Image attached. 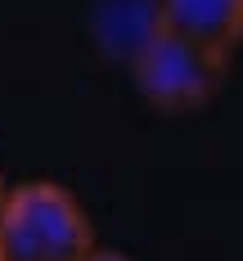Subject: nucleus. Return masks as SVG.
I'll return each mask as SVG.
<instances>
[{
	"instance_id": "obj_1",
	"label": "nucleus",
	"mask_w": 243,
	"mask_h": 261,
	"mask_svg": "<svg viewBox=\"0 0 243 261\" xmlns=\"http://www.w3.org/2000/svg\"><path fill=\"white\" fill-rule=\"evenodd\" d=\"M95 225L72 189L54 180L9 185L0 207V261H90Z\"/></svg>"
},
{
	"instance_id": "obj_2",
	"label": "nucleus",
	"mask_w": 243,
	"mask_h": 261,
	"mask_svg": "<svg viewBox=\"0 0 243 261\" xmlns=\"http://www.w3.org/2000/svg\"><path fill=\"white\" fill-rule=\"evenodd\" d=\"M131 77L140 99L153 104L158 113H194L212 104V95L221 90L225 59L176 32L149 27L144 41L131 50Z\"/></svg>"
},
{
	"instance_id": "obj_3",
	"label": "nucleus",
	"mask_w": 243,
	"mask_h": 261,
	"mask_svg": "<svg viewBox=\"0 0 243 261\" xmlns=\"http://www.w3.org/2000/svg\"><path fill=\"white\" fill-rule=\"evenodd\" d=\"M153 27L230 59L243 41V0H153Z\"/></svg>"
},
{
	"instance_id": "obj_4",
	"label": "nucleus",
	"mask_w": 243,
	"mask_h": 261,
	"mask_svg": "<svg viewBox=\"0 0 243 261\" xmlns=\"http://www.w3.org/2000/svg\"><path fill=\"white\" fill-rule=\"evenodd\" d=\"M90 261H135V257H126V252H113V248H95V252H90Z\"/></svg>"
},
{
	"instance_id": "obj_5",
	"label": "nucleus",
	"mask_w": 243,
	"mask_h": 261,
	"mask_svg": "<svg viewBox=\"0 0 243 261\" xmlns=\"http://www.w3.org/2000/svg\"><path fill=\"white\" fill-rule=\"evenodd\" d=\"M5 198H9V180L0 176V207H5Z\"/></svg>"
}]
</instances>
